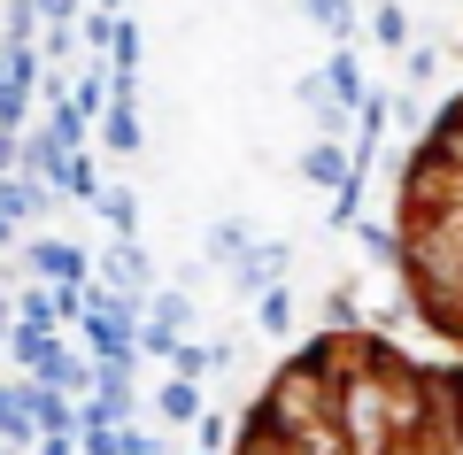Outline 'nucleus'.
<instances>
[{"instance_id": "nucleus-1", "label": "nucleus", "mask_w": 463, "mask_h": 455, "mask_svg": "<svg viewBox=\"0 0 463 455\" xmlns=\"http://www.w3.org/2000/svg\"><path fill=\"white\" fill-rule=\"evenodd\" d=\"M232 455H463V355L317 332L263 378Z\"/></svg>"}, {"instance_id": "nucleus-2", "label": "nucleus", "mask_w": 463, "mask_h": 455, "mask_svg": "<svg viewBox=\"0 0 463 455\" xmlns=\"http://www.w3.org/2000/svg\"><path fill=\"white\" fill-rule=\"evenodd\" d=\"M394 262L410 317L463 355V93L432 116L394 194Z\"/></svg>"}]
</instances>
